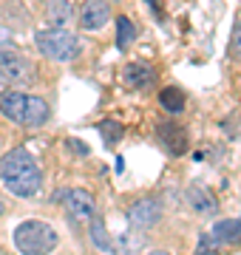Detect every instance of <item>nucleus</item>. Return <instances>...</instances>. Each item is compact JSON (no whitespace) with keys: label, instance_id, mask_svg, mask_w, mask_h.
I'll return each instance as SVG.
<instances>
[{"label":"nucleus","instance_id":"22","mask_svg":"<svg viewBox=\"0 0 241 255\" xmlns=\"http://www.w3.org/2000/svg\"><path fill=\"white\" fill-rule=\"evenodd\" d=\"M0 46H6V37H3V34H0Z\"/></svg>","mask_w":241,"mask_h":255},{"label":"nucleus","instance_id":"13","mask_svg":"<svg viewBox=\"0 0 241 255\" xmlns=\"http://www.w3.org/2000/svg\"><path fill=\"white\" fill-rule=\"evenodd\" d=\"M88 227H91V241H94V247H97L100 253H105V255H114V253H117V244H114V238L108 236V230H105L102 219H94Z\"/></svg>","mask_w":241,"mask_h":255},{"label":"nucleus","instance_id":"1","mask_svg":"<svg viewBox=\"0 0 241 255\" xmlns=\"http://www.w3.org/2000/svg\"><path fill=\"white\" fill-rule=\"evenodd\" d=\"M0 184L17 196V199H31L40 193V184H43V173H40L34 156L23 150V147H14L0 159Z\"/></svg>","mask_w":241,"mask_h":255},{"label":"nucleus","instance_id":"11","mask_svg":"<svg viewBox=\"0 0 241 255\" xmlns=\"http://www.w3.org/2000/svg\"><path fill=\"white\" fill-rule=\"evenodd\" d=\"M187 201H190V207L196 213H202V216H213L216 210H219V199H216V193L210 187H204V184H190L187 187Z\"/></svg>","mask_w":241,"mask_h":255},{"label":"nucleus","instance_id":"6","mask_svg":"<svg viewBox=\"0 0 241 255\" xmlns=\"http://www.w3.org/2000/svg\"><path fill=\"white\" fill-rule=\"evenodd\" d=\"M65 213H68V219L74 221V224H91L97 219V201L88 190L83 187H74V190L65 193Z\"/></svg>","mask_w":241,"mask_h":255},{"label":"nucleus","instance_id":"19","mask_svg":"<svg viewBox=\"0 0 241 255\" xmlns=\"http://www.w3.org/2000/svg\"><path fill=\"white\" fill-rule=\"evenodd\" d=\"M230 54H233V57H241V17L236 20V26H233V37H230Z\"/></svg>","mask_w":241,"mask_h":255},{"label":"nucleus","instance_id":"12","mask_svg":"<svg viewBox=\"0 0 241 255\" xmlns=\"http://www.w3.org/2000/svg\"><path fill=\"white\" fill-rule=\"evenodd\" d=\"M210 236H213L222 247L224 244H239V241H241V219H224V221H219Z\"/></svg>","mask_w":241,"mask_h":255},{"label":"nucleus","instance_id":"16","mask_svg":"<svg viewBox=\"0 0 241 255\" xmlns=\"http://www.w3.org/2000/svg\"><path fill=\"white\" fill-rule=\"evenodd\" d=\"M48 17L57 23V28H63V23L71 17V3L68 0H48Z\"/></svg>","mask_w":241,"mask_h":255},{"label":"nucleus","instance_id":"2","mask_svg":"<svg viewBox=\"0 0 241 255\" xmlns=\"http://www.w3.org/2000/svg\"><path fill=\"white\" fill-rule=\"evenodd\" d=\"M0 114L9 122H17V125H26V128H40L51 117L46 100H40L34 94H23V91L0 94Z\"/></svg>","mask_w":241,"mask_h":255},{"label":"nucleus","instance_id":"18","mask_svg":"<svg viewBox=\"0 0 241 255\" xmlns=\"http://www.w3.org/2000/svg\"><path fill=\"white\" fill-rule=\"evenodd\" d=\"M219 241H216L210 233H204L202 238H199V247H196V255H219Z\"/></svg>","mask_w":241,"mask_h":255},{"label":"nucleus","instance_id":"4","mask_svg":"<svg viewBox=\"0 0 241 255\" xmlns=\"http://www.w3.org/2000/svg\"><path fill=\"white\" fill-rule=\"evenodd\" d=\"M34 43H37L40 54H46L48 60H57V63H71L80 57L83 51V43L74 31L68 28H40L34 34Z\"/></svg>","mask_w":241,"mask_h":255},{"label":"nucleus","instance_id":"23","mask_svg":"<svg viewBox=\"0 0 241 255\" xmlns=\"http://www.w3.org/2000/svg\"><path fill=\"white\" fill-rule=\"evenodd\" d=\"M0 216H3V207H0Z\"/></svg>","mask_w":241,"mask_h":255},{"label":"nucleus","instance_id":"21","mask_svg":"<svg viewBox=\"0 0 241 255\" xmlns=\"http://www.w3.org/2000/svg\"><path fill=\"white\" fill-rule=\"evenodd\" d=\"M148 255H170V253H165V250H150Z\"/></svg>","mask_w":241,"mask_h":255},{"label":"nucleus","instance_id":"15","mask_svg":"<svg viewBox=\"0 0 241 255\" xmlns=\"http://www.w3.org/2000/svg\"><path fill=\"white\" fill-rule=\"evenodd\" d=\"M133 37H136V28H133V23H130V17H117V46L120 48H128L130 43H133Z\"/></svg>","mask_w":241,"mask_h":255},{"label":"nucleus","instance_id":"7","mask_svg":"<svg viewBox=\"0 0 241 255\" xmlns=\"http://www.w3.org/2000/svg\"><path fill=\"white\" fill-rule=\"evenodd\" d=\"M128 221L133 230H150L162 221V204L159 199H139L128 207Z\"/></svg>","mask_w":241,"mask_h":255},{"label":"nucleus","instance_id":"17","mask_svg":"<svg viewBox=\"0 0 241 255\" xmlns=\"http://www.w3.org/2000/svg\"><path fill=\"white\" fill-rule=\"evenodd\" d=\"M100 133H102V139H105V145H117L122 139V133H125V128H122L117 119H105V122H100Z\"/></svg>","mask_w":241,"mask_h":255},{"label":"nucleus","instance_id":"10","mask_svg":"<svg viewBox=\"0 0 241 255\" xmlns=\"http://www.w3.org/2000/svg\"><path fill=\"white\" fill-rule=\"evenodd\" d=\"M122 80L133 91H148V88H153V82H156V71L148 63H128L125 71H122Z\"/></svg>","mask_w":241,"mask_h":255},{"label":"nucleus","instance_id":"5","mask_svg":"<svg viewBox=\"0 0 241 255\" xmlns=\"http://www.w3.org/2000/svg\"><path fill=\"white\" fill-rule=\"evenodd\" d=\"M0 77L9 82V85L26 88V85L34 82V68H31V63H28L23 54L3 48V51H0Z\"/></svg>","mask_w":241,"mask_h":255},{"label":"nucleus","instance_id":"20","mask_svg":"<svg viewBox=\"0 0 241 255\" xmlns=\"http://www.w3.org/2000/svg\"><path fill=\"white\" fill-rule=\"evenodd\" d=\"M68 147H74L77 153H83V156H85V153H88V147H85V145H83V142H77V139H68Z\"/></svg>","mask_w":241,"mask_h":255},{"label":"nucleus","instance_id":"8","mask_svg":"<svg viewBox=\"0 0 241 255\" xmlns=\"http://www.w3.org/2000/svg\"><path fill=\"white\" fill-rule=\"evenodd\" d=\"M156 139L170 156H182L187 150V130L179 128L176 122H162V125H156Z\"/></svg>","mask_w":241,"mask_h":255},{"label":"nucleus","instance_id":"3","mask_svg":"<svg viewBox=\"0 0 241 255\" xmlns=\"http://www.w3.org/2000/svg\"><path fill=\"white\" fill-rule=\"evenodd\" d=\"M60 244L57 230L43 219H26L14 230V247L23 255H51Z\"/></svg>","mask_w":241,"mask_h":255},{"label":"nucleus","instance_id":"14","mask_svg":"<svg viewBox=\"0 0 241 255\" xmlns=\"http://www.w3.org/2000/svg\"><path fill=\"white\" fill-rule=\"evenodd\" d=\"M159 102H162V108H165L170 117H176V114H182V111H185V94L179 91L176 85L162 88V94H159Z\"/></svg>","mask_w":241,"mask_h":255},{"label":"nucleus","instance_id":"9","mask_svg":"<svg viewBox=\"0 0 241 255\" xmlns=\"http://www.w3.org/2000/svg\"><path fill=\"white\" fill-rule=\"evenodd\" d=\"M111 20V9H108V0H85L80 6V26L85 31H97Z\"/></svg>","mask_w":241,"mask_h":255}]
</instances>
